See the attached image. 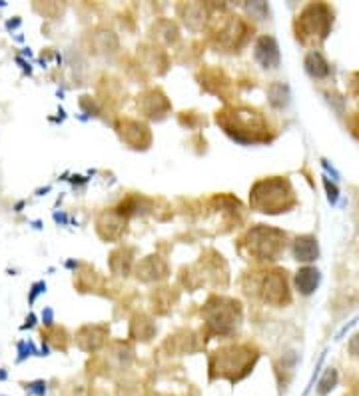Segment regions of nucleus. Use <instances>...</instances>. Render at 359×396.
<instances>
[{"label": "nucleus", "instance_id": "obj_4", "mask_svg": "<svg viewBox=\"0 0 359 396\" xmlns=\"http://www.w3.org/2000/svg\"><path fill=\"white\" fill-rule=\"evenodd\" d=\"M331 11L327 9L326 4H312L307 6L300 21H297V36H302L304 40H321L326 38L329 28H331Z\"/></svg>", "mask_w": 359, "mask_h": 396}, {"label": "nucleus", "instance_id": "obj_12", "mask_svg": "<svg viewBox=\"0 0 359 396\" xmlns=\"http://www.w3.org/2000/svg\"><path fill=\"white\" fill-rule=\"evenodd\" d=\"M305 68H307V72L312 77L316 78H324L329 75V65H327V60L319 53H309L307 55V58H305Z\"/></svg>", "mask_w": 359, "mask_h": 396}, {"label": "nucleus", "instance_id": "obj_24", "mask_svg": "<svg viewBox=\"0 0 359 396\" xmlns=\"http://www.w3.org/2000/svg\"><path fill=\"white\" fill-rule=\"evenodd\" d=\"M358 78H359V77H358Z\"/></svg>", "mask_w": 359, "mask_h": 396}, {"label": "nucleus", "instance_id": "obj_7", "mask_svg": "<svg viewBox=\"0 0 359 396\" xmlns=\"http://www.w3.org/2000/svg\"><path fill=\"white\" fill-rule=\"evenodd\" d=\"M256 60L263 68H275L280 65V48L272 36H261L256 44Z\"/></svg>", "mask_w": 359, "mask_h": 396}, {"label": "nucleus", "instance_id": "obj_5", "mask_svg": "<svg viewBox=\"0 0 359 396\" xmlns=\"http://www.w3.org/2000/svg\"><path fill=\"white\" fill-rule=\"evenodd\" d=\"M204 317L207 319V326L214 332L228 334L238 324L239 304L228 298H212L204 308Z\"/></svg>", "mask_w": 359, "mask_h": 396}, {"label": "nucleus", "instance_id": "obj_15", "mask_svg": "<svg viewBox=\"0 0 359 396\" xmlns=\"http://www.w3.org/2000/svg\"><path fill=\"white\" fill-rule=\"evenodd\" d=\"M26 390L34 396H44L46 395V383L44 380H36V383H30L26 386Z\"/></svg>", "mask_w": 359, "mask_h": 396}, {"label": "nucleus", "instance_id": "obj_23", "mask_svg": "<svg viewBox=\"0 0 359 396\" xmlns=\"http://www.w3.org/2000/svg\"><path fill=\"white\" fill-rule=\"evenodd\" d=\"M4 378H6V373H4V370H0V380H4Z\"/></svg>", "mask_w": 359, "mask_h": 396}, {"label": "nucleus", "instance_id": "obj_22", "mask_svg": "<svg viewBox=\"0 0 359 396\" xmlns=\"http://www.w3.org/2000/svg\"><path fill=\"white\" fill-rule=\"evenodd\" d=\"M18 24H21V21L16 18V21H11V22H8L6 26H8V28H14V26H18Z\"/></svg>", "mask_w": 359, "mask_h": 396}, {"label": "nucleus", "instance_id": "obj_6", "mask_svg": "<svg viewBox=\"0 0 359 396\" xmlns=\"http://www.w3.org/2000/svg\"><path fill=\"white\" fill-rule=\"evenodd\" d=\"M263 298L272 304H283L290 300L287 282L282 273H270L268 278L263 280Z\"/></svg>", "mask_w": 359, "mask_h": 396}, {"label": "nucleus", "instance_id": "obj_14", "mask_svg": "<svg viewBox=\"0 0 359 396\" xmlns=\"http://www.w3.org/2000/svg\"><path fill=\"white\" fill-rule=\"evenodd\" d=\"M270 102H272L273 106H285L287 104V88L283 87V84H273L270 88Z\"/></svg>", "mask_w": 359, "mask_h": 396}, {"label": "nucleus", "instance_id": "obj_17", "mask_svg": "<svg viewBox=\"0 0 359 396\" xmlns=\"http://www.w3.org/2000/svg\"><path fill=\"white\" fill-rule=\"evenodd\" d=\"M18 351H21V361L26 358V356H30V354H36V348H34L33 342H21L18 344Z\"/></svg>", "mask_w": 359, "mask_h": 396}, {"label": "nucleus", "instance_id": "obj_3", "mask_svg": "<svg viewBox=\"0 0 359 396\" xmlns=\"http://www.w3.org/2000/svg\"><path fill=\"white\" fill-rule=\"evenodd\" d=\"M283 241H285L283 232L268 229L263 224L256 226L246 236V244H248L250 253L258 256L260 260H275L283 251Z\"/></svg>", "mask_w": 359, "mask_h": 396}, {"label": "nucleus", "instance_id": "obj_2", "mask_svg": "<svg viewBox=\"0 0 359 396\" xmlns=\"http://www.w3.org/2000/svg\"><path fill=\"white\" fill-rule=\"evenodd\" d=\"M258 354L251 352L248 346H229V348H222L214 356H212V370L229 378V380H239L246 374L250 373V368L256 363Z\"/></svg>", "mask_w": 359, "mask_h": 396}, {"label": "nucleus", "instance_id": "obj_20", "mask_svg": "<svg viewBox=\"0 0 359 396\" xmlns=\"http://www.w3.org/2000/svg\"><path fill=\"white\" fill-rule=\"evenodd\" d=\"M42 320L46 324H52V310H50V308H46L42 312Z\"/></svg>", "mask_w": 359, "mask_h": 396}, {"label": "nucleus", "instance_id": "obj_13", "mask_svg": "<svg viewBox=\"0 0 359 396\" xmlns=\"http://www.w3.org/2000/svg\"><path fill=\"white\" fill-rule=\"evenodd\" d=\"M336 385H338V373L334 370V368H329L326 374H324V378L319 380V388H317V392L321 396L329 395L334 388H336Z\"/></svg>", "mask_w": 359, "mask_h": 396}, {"label": "nucleus", "instance_id": "obj_18", "mask_svg": "<svg viewBox=\"0 0 359 396\" xmlns=\"http://www.w3.org/2000/svg\"><path fill=\"white\" fill-rule=\"evenodd\" d=\"M349 352H351L353 356H359V332L349 341Z\"/></svg>", "mask_w": 359, "mask_h": 396}, {"label": "nucleus", "instance_id": "obj_16", "mask_svg": "<svg viewBox=\"0 0 359 396\" xmlns=\"http://www.w3.org/2000/svg\"><path fill=\"white\" fill-rule=\"evenodd\" d=\"M324 185H326L327 198H329V202H331V204H336V202H338V198H339L338 187H336V185H331V182L327 180V178H324Z\"/></svg>", "mask_w": 359, "mask_h": 396}, {"label": "nucleus", "instance_id": "obj_1", "mask_svg": "<svg viewBox=\"0 0 359 396\" xmlns=\"http://www.w3.org/2000/svg\"><path fill=\"white\" fill-rule=\"evenodd\" d=\"M292 187L287 180L282 178H272V180H260L256 187L251 188V204L260 212H285L294 204L292 197Z\"/></svg>", "mask_w": 359, "mask_h": 396}, {"label": "nucleus", "instance_id": "obj_9", "mask_svg": "<svg viewBox=\"0 0 359 396\" xmlns=\"http://www.w3.org/2000/svg\"><path fill=\"white\" fill-rule=\"evenodd\" d=\"M317 285H319V270L317 268L305 266L295 275V286L302 295H312L317 288Z\"/></svg>", "mask_w": 359, "mask_h": 396}, {"label": "nucleus", "instance_id": "obj_10", "mask_svg": "<svg viewBox=\"0 0 359 396\" xmlns=\"http://www.w3.org/2000/svg\"><path fill=\"white\" fill-rule=\"evenodd\" d=\"M317 241L314 236H302L294 244V256L302 263H312L317 258Z\"/></svg>", "mask_w": 359, "mask_h": 396}, {"label": "nucleus", "instance_id": "obj_21", "mask_svg": "<svg viewBox=\"0 0 359 396\" xmlns=\"http://www.w3.org/2000/svg\"><path fill=\"white\" fill-rule=\"evenodd\" d=\"M34 314H30V317H28V320H26V324H24V326H22V329H30V326H33L34 324Z\"/></svg>", "mask_w": 359, "mask_h": 396}, {"label": "nucleus", "instance_id": "obj_19", "mask_svg": "<svg viewBox=\"0 0 359 396\" xmlns=\"http://www.w3.org/2000/svg\"><path fill=\"white\" fill-rule=\"evenodd\" d=\"M46 290V285L44 282H36V285L33 286V295H30V302H34V298L38 297L40 292H44Z\"/></svg>", "mask_w": 359, "mask_h": 396}, {"label": "nucleus", "instance_id": "obj_8", "mask_svg": "<svg viewBox=\"0 0 359 396\" xmlns=\"http://www.w3.org/2000/svg\"><path fill=\"white\" fill-rule=\"evenodd\" d=\"M104 336H106V330L102 326H86L78 334V342L84 351H98L104 344Z\"/></svg>", "mask_w": 359, "mask_h": 396}, {"label": "nucleus", "instance_id": "obj_11", "mask_svg": "<svg viewBox=\"0 0 359 396\" xmlns=\"http://www.w3.org/2000/svg\"><path fill=\"white\" fill-rule=\"evenodd\" d=\"M164 276H166V264L158 256H148L138 266V278L142 280H154V278H164Z\"/></svg>", "mask_w": 359, "mask_h": 396}]
</instances>
